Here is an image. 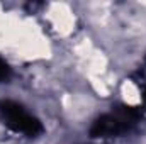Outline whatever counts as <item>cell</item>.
<instances>
[{"mask_svg":"<svg viewBox=\"0 0 146 144\" xmlns=\"http://www.w3.org/2000/svg\"><path fill=\"white\" fill-rule=\"evenodd\" d=\"M139 114L134 107H115L112 114H106L102 117H99L92 129L90 134L92 137H112V136H119L126 131H129L136 120H138Z\"/></svg>","mask_w":146,"mask_h":144,"instance_id":"cell-1","label":"cell"},{"mask_svg":"<svg viewBox=\"0 0 146 144\" xmlns=\"http://www.w3.org/2000/svg\"><path fill=\"white\" fill-rule=\"evenodd\" d=\"M0 119L10 131L29 137L42 132V126L36 117L27 114L22 105L12 100H0Z\"/></svg>","mask_w":146,"mask_h":144,"instance_id":"cell-2","label":"cell"},{"mask_svg":"<svg viewBox=\"0 0 146 144\" xmlns=\"http://www.w3.org/2000/svg\"><path fill=\"white\" fill-rule=\"evenodd\" d=\"M10 75H12V71H10L9 65L0 58V83H2V81H7V80L10 78Z\"/></svg>","mask_w":146,"mask_h":144,"instance_id":"cell-3","label":"cell"},{"mask_svg":"<svg viewBox=\"0 0 146 144\" xmlns=\"http://www.w3.org/2000/svg\"><path fill=\"white\" fill-rule=\"evenodd\" d=\"M143 100H145V105H146V87H145V90H143Z\"/></svg>","mask_w":146,"mask_h":144,"instance_id":"cell-4","label":"cell"}]
</instances>
